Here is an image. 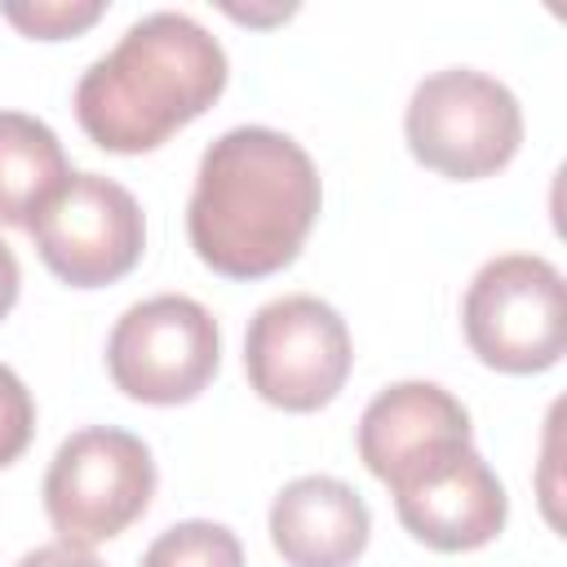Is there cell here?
<instances>
[{"label": "cell", "instance_id": "cell-4", "mask_svg": "<svg viewBox=\"0 0 567 567\" xmlns=\"http://www.w3.org/2000/svg\"><path fill=\"white\" fill-rule=\"evenodd\" d=\"M403 133L408 151L425 168L456 182H478L518 155L523 106L496 75L447 66L412 89Z\"/></svg>", "mask_w": 567, "mask_h": 567}, {"label": "cell", "instance_id": "cell-5", "mask_svg": "<svg viewBox=\"0 0 567 567\" xmlns=\"http://www.w3.org/2000/svg\"><path fill=\"white\" fill-rule=\"evenodd\" d=\"M155 496L151 447L115 425L75 430L49 461L44 514L66 545H102L146 514Z\"/></svg>", "mask_w": 567, "mask_h": 567}, {"label": "cell", "instance_id": "cell-7", "mask_svg": "<svg viewBox=\"0 0 567 567\" xmlns=\"http://www.w3.org/2000/svg\"><path fill=\"white\" fill-rule=\"evenodd\" d=\"M217 359H221L217 319L195 297L182 292H164L128 306L106 341V372L115 390L155 408L190 403L213 381Z\"/></svg>", "mask_w": 567, "mask_h": 567}, {"label": "cell", "instance_id": "cell-2", "mask_svg": "<svg viewBox=\"0 0 567 567\" xmlns=\"http://www.w3.org/2000/svg\"><path fill=\"white\" fill-rule=\"evenodd\" d=\"M226 49L190 13H146L75 84V120L102 151L142 155L199 120L226 89Z\"/></svg>", "mask_w": 567, "mask_h": 567}, {"label": "cell", "instance_id": "cell-8", "mask_svg": "<svg viewBox=\"0 0 567 567\" xmlns=\"http://www.w3.org/2000/svg\"><path fill=\"white\" fill-rule=\"evenodd\" d=\"M40 261L71 288L124 279L142 248L146 221L128 186L102 173H71L27 221Z\"/></svg>", "mask_w": 567, "mask_h": 567}, {"label": "cell", "instance_id": "cell-3", "mask_svg": "<svg viewBox=\"0 0 567 567\" xmlns=\"http://www.w3.org/2000/svg\"><path fill=\"white\" fill-rule=\"evenodd\" d=\"M461 328L470 350L509 377L545 372L567 350L563 270L536 252L492 257L465 288Z\"/></svg>", "mask_w": 567, "mask_h": 567}, {"label": "cell", "instance_id": "cell-1", "mask_svg": "<svg viewBox=\"0 0 567 567\" xmlns=\"http://www.w3.org/2000/svg\"><path fill=\"white\" fill-rule=\"evenodd\" d=\"M319 204L323 186L306 146L279 128L239 124L199 159L186 235L208 270L266 279L301 252Z\"/></svg>", "mask_w": 567, "mask_h": 567}, {"label": "cell", "instance_id": "cell-9", "mask_svg": "<svg viewBox=\"0 0 567 567\" xmlns=\"http://www.w3.org/2000/svg\"><path fill=\"white\" fill-rule=\"evenodd\" d=\"M390 496L399 523L439 554L492 545L509 514V496L492 465L474 452V443L403 474L399 483H390Z\"/></svg>", "mask_w": 567, "mask_h": 567}, {"label": "cell", "instance_id": "cell-15", "mask_svg": "<svg viewBox=\"0 0 567 567\" xmlns=\"http://www.w3.org/2000/svg\"><path fill=\"white\" fill-rule=\"evenodd\" d=\"M35 434V403H31V390L22 385V377L0 363V470L13 465L27 443Z\"/></svg>", "mask_w": 567, "mask_h": 567}, {"label": "cell", "instance_id": "cell-10", "mask_svg": "<svg viewBox=\"0 0 567 567\" xmlns=\"http://www.w3.org/2000/svg\"><path fill=\"white\" fill-rule=\"evenodd\" d=\"M359 461L368 474H377L385 487L403 474L470 447V412L456 394H447L434 381H394L385 385L359 416Z\"/></svg>", "mask_w": 567, "mask_h": 567}, {"label": "cell", "instance_id": "cell-16", "mask_svg": "<svg viewBox=\"0 0 567 567\" xmlns=\"http://www.w3.org/2000/svg\"><path fill=\"white\" fill-rule=\"evenodd\" d=\"M18 567H102L89 549L80 545H66V540H53V545H40L31 554L18 558Z\"/></svg>", "mask_w": 567, "mask_h": 567}, {"label": "cell", "instance_id": "cell-6", "mask_svg": "<svg viewBox=\"0 0 567 567\" xmlns=\"http://www.w3.org/2000/svg\"><path fill=\"white\" fill-rule=\"evenodd\" d=\"M350 359L346 319L310 292L275 297L248 319L244 372L270 408L315 412L332 403L350 377Z\"/></svg>", "mask_w": 567, "mask_h": 567}, {"label": "cell", "instance_id": "cell-17", "mask_svg": "<svg viewBox=\"0 0 567 567\" xmlns=\"http://www.w3.org/2000/svg\"><path fill=\"white\" fill-rule=\"evenodd\" d=\"M18 288H22V270H18V257H13V248L0 239V319L13 310V301H18Z\"/></svg>", "mask_w": 567, "mask_h": 567}, {"label": "cell", "instance_id": "cell-11", "mask_svg": "<svg viewBox=\"0 0 567 567\" xmlns=\"http://www.w3.org/2000/svg\"><path fill=\"white\" fill-rule=\"evenodd\" d=\"M372 514L332 474L292 478L270 505V545L288 567H350L368 549Z\"/></svg>", "mask_w": 567, "mask_h": 567}, {"label": "cell", "instance_id": "cell-13", "mask_svg": "<svg viewBox=\"0 0 567 567\" xmlns=\"http://www.w3.org/2000/svg\"><path fill=\"white\" fill-rule=\"evenodd\" d=\"M142 567H244V545L221 523L186 518L146 545Z\"/></svg>", "mask_w": 567, "mask_h": 567}, {"label": "cell", "instance_id": "cell-14", "mask_svg": "<svg viewBox=\"0 0 567 567\" xmlns=\"http://www.w3.org/2000/svg\"><path fill=\"white\" fill-rule=\"evenodd\" d=\"M106 13L102 0H31V4H0V18L31 40H66L89 31Z\"/></svg>", "mask_w": 567, "mask_h": 567}, {"label": "cell", "instance_id": "cell-12", "mask_svg": "<svg viewBox=\"0 0 567 567\" xmlns=\"http://www.w3.org/2000/svg\"><path fill=\"white\" fill-rule=\"evenodd\" d=\"M66 177L58 133L27 111H0V226H27Z\"/></svg>", "mask_w": 567, "mask_h": 567}, {"label": "cell", "instance_id": "cell-18", "mask_svg": "<svg viewBox=\"0 0 567 567\" xmlns=\"http://www.w3.org/2000/svg\"><path fill=\"white\" fill-rule=\"evenodd\" d=\"M226 13L239 22H284V18H292V4H275V9H230L226 4Z\"/></svg>", "mask_w": 567, "mask_h": 567}]
</instances>
